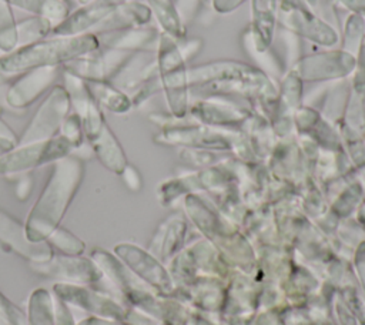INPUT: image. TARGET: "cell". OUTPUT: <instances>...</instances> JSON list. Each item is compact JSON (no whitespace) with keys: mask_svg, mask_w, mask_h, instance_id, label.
<instances>
[{"mask_svg":"<svg viewBox=\"0 0 365 325\" xmlns=\"http://www.w3.org/2000/svg\"><path fill=\"white\" fill-rule=\"evenodd\" d=\"M9 6L19 7L34 16L48 19L58 24L70 14V6L66 0H3Z\"/></svg>","mask_w":365,"mask_h":325,"instance_id":"obj_18","label":"cell"},{"mask_svg":"<svg viewBox=\"0 0 365 325\" xmlns=\"http://www.w3.org/2000/svg\"><path fill=\"white\" fill-rule=\"evenodd\" d=\"M356 66L355 56L339 50H331L327 53L311 54L299 57L289 71H292L302 83L304 81H328L341 80L354 73ZM287 70V71H288Z\"/></svg>","mask_w":365,"mask_h":325,"instance_id":"obj_8","label":"cell"},{"mask_svg":"<svg viewBox=\"0 0 365 325\" xmlns=\"http://www.w3.org/2000/svg\"><path fill=\"white\" fill-rule=\"evenodd\" d=\"M0 316L11 325H27V315L20 306L0 292Z\"/></svg>","mask_w":365,"mask_h":325,"instance_id":"obj_25","label":"cell"},{"mask_svg":"<svg viewBox=\"0 0 365 325\" xmlns=\"http://www.w3.org/2000/svg\"><path fill=\"white\" fill-rule=\"evenodd\" d=\"M70 108L71 104L66 88L63 86H54L23 131L17 145L56 137Z\"/></svg>","mask_w":365,"mask_h":325,"instance_id":"obj_7","label":"cell"},{"mask_svg":"<svg viewBox=\"0 0 365 325\" xmlns=\"http://www.w3.org/2000/svg\"><path fill=\"white\" fill-rule=\"evenodd\" d=\"M46 242L64 255H81L86 249L84 241L63 227H57Z\"/></svg>","mask_w":365,"mask_h":325,"instance_id":"obj_22","label":"cell"},{"mask_svg":"<svg viewBox=\"0 0 365 325\" xmlns=\"http://www.w3.org/2000/svg\"><path fill=\"white\" fill-rule=\"evenodd\" d=\"M0 113H1V105H0Z\"/></svg>","mask_w":365,"mask_h":325,"instance_id":"obj_39","label":"cell"},{"mask_svg":"<svg viewBox=\"0 0 365 325\" xmlns=\"http://www.w3.org/2000/svg\"><path fill=\"white\" fill-rule=\"evenodd\" d=\"M93 98L100 107H104L113 113H127L133 103L131 98L110 81H86Z\"/></svg>","mask_w":365,"mask_h":325,"instance_id":"obj_16","label":"cell"},{"mask_svg":"<svg viewBox=\"0 0 365 325\" xmlns=\"http://www.w3.org/2000/svg\"><path fill=\"white\" fill-rule=\"evenodd\" d=\"M80 4H86V3H90V1H93V0H77Z\"/></svg>","mask_w":365,"mask_h":325,"instance_id":"obj_38","label":"cell"},{"mask_svg":"<svg viewBox=\"0 0 365 325\" xmlns=\"http://www.w3.org/2000/svg\"><path fill=\"white\" fill-rule=\"evenodd\" d=\"M60 135H63L74 147V150L83 144L84 131H83V123L78 114L76 113L67 114V117L64 118L60 127Z\"/></svg>","mask_w":365,"mask_h":325,"instance_id":"obj_24","label":"cell"},{"mask_svg":"<svg viewBox=\"0 0 365 325\" xmlns=\"http://www.w3.org/2000/svg\"><path fill=\"white\" fill-rule=\"evenodd\" d=\"M84 175V162L78 155L68 154L53 162L50 177L31 207L24 229L31 242H46L60 227Z\"/></svg>","mask_w":365,"mask_h":325,"instance_id":"obj_1","label":"cell"},{"mask_svg":"<svg viewBox=\"0 0 365 325\" xmlns=\"http://www.w3.org/2000/svg\"><path fill=\"white\" fill-rule=\"evenodd\" d=\"M334 3L365 19V0H334Z\"/></svg>","mask_w":365,"mask_h":325,"instance_id":"obj_31","label":"cell"},{"mask_svg":"<svg viewBox=\"0 0 365 325\" xmlns=\"http://www.w3.org/2000/svg\"><path fill=\"white\" fill-rule=\"evenodd\" d=\"M54 308V325H76L74 318L70 312V305L57 296H53Z\"/></svg>","mask_w":365,"mask_h":325,"instance_id":"obj_28","label":"cell"},{"mask_svg":"<svg viewBox=\"0 0 365 325\" xmlns=\"http://www.w3.org/2000/svg\"><path fill=\"white\" fill-rule=\"evenodd\" d=\"M27 325H54L53 296L47 289L37 288L30 295Z\"/></svg>","mask_w":365,"mask_h":325,"instance_id":"obj_19","label":"cell"},{"mask_svg":"<svg viewBox=\"0 0 365 325\" xmlns=\"http://www.w3.org/2000/svg\"><path fill=\"white\" fill-rule=\"evenodd\" d=\"M9 76H10V74H4V73L0 71V86L6 84V83L9 81Z\"/></svg>","mask_w":365,"mask_h":325,"instance_id":"obj_36","label":"cell"},{"mask_svg":"<svg viewBox=\"0 0 365 325\" xmlns=\"http://www.w3.org/2000/svg\"><path fill=\"white\" fill-rule=\"evenodd\" d=\"M364 33L365 19L356 13H351L344 24V44L341 48L352 56H356Z\"/></svg>","mask_w":365,"mask_h":325,"instance_id":"obj_23","label":"cell"},{"mask_svg":"<svg viewBox=\"0 0 365 325\" xmlns=\"http://www.w3.org/2000/svg\"><path fill=\"white\" fill-rule=\"evenodd\" d=\"M148 7L153 11V16L158 21L161 31L174 37V38H185L187 29L181 21L175 4L173 0H147Z\"/></svg>","mask_w":365,"mask_h":325,"instance_id":"obj_17","label":"cell"},{"mask_svg":"<svg viewBox=\"0 0 365 325\" xmlns=\"http://www.w3.org/2000/svg\"><path fill=\"white\" fill-rule=\"evenodd\" d=\"M0 325H11V324H10V322H7L4 318H1V316H0Z\"/></svg>","mask_w":365,"mask_h":325,"instance_id":"obj_37","label":"cell"},{"mask_svg":"<svg viewBox=\"0 0 365 325\" xmlns=\"http://www.w3.org/2000/svg\"><path fill=\"white\" fill-rule=\"evenodd\" d=\"M278 21L287 31L319 46L334 47L339 38L338 31L329 23L305 4L294 0H279Z\"/></svg>","mask_w":365,"mask_h":325,"instance_id":"obj_5","label":"cell"},{"mask_svg":"<svg viewBox=\"0 0 365 325\" xmlns=\"http://www.w3.org/2000/svg\"><path fill=\"white\" fill-rule=\"evenodd\" d=\"M76 325H118L117 322H114V319H107V318H101V316H88L81 319L78 324Z\"/></svg>","mask_w":365,"mask_h":325,"instance_id":"obj_33","label":"cell"},{"mask_svg":"<svg viewBox=\"0 0 365 325\" xmlns=\"http://www.w3.org/2000/svg\"><path fill=\"white\" fill-rule=\"evenodd\" d=\"M0 242L30 262L47 261L54 255L47 242L29 241L24 225L3 210H0Z\"/></svg>","mask_w":365,"mask_h":325,"instance_id":"obj_12","label":"cell"},{"mask_svg":"<svg viewBox=\"0 0 365 325\" xmlns=\"http://www.w3.org/2000/svg\"><path fill=\"white\" fill-rule=\"evenodd\" d=\"M245 0H211L212 7L217 13L225 14L234 11L237 7H240Z\"/></svg>","mask_w":365,"mask_h":325,"instance_id":"obj_30","label":"cell"},{"mask_svg":"<svg viewBox=\"0 0 365 325\" xmlns=\"http://www.w3.org/2000/svg\"><path fill=\"white\" fill-rule=\"evenodd\" d=\"M120 175H123V180H124V182L128 185L130 190L137 191V190L140 188V185H141L140 175H138V172L135 171V168H133L131 165H125V168L123 170V172H121Z\"/></svg>","mask_w":365,"mask_h":325,"instance_id":"obj_29","label":"cell"},{"mask_svg":"<svg viewBox=\"0 0 365 325\" xmlns=\"http://www.w3.org/2000/svg\"><path fill=\"white\" fill-rule=\"evenodd\" d=\"M355 60H356V66L354 70V77L351 80V84L356 87H365V33L361 40L359 48L356 51Z\"/></svg>","mask_w":365,"mask_h":325,"instance_id":"obj_27","label":"cell"},{"mask_svg":"<svg viewBox=\"0 0 365 325\" xmlns=\"http://www.w3.org/2000/svg\"><path fill=\"white\" fill-rule=\"evenodd\" d=\"M0 138H7V140H11L16 144H19L17 135L14 134V131L1 118H0Z\"/></svg>","mask_w":365,"mask_h":325,"instance_id":"obj_34","label":"cell"},{"mask_svg":"<svg viewBox=\"0 0 365 325\" xmlns=\"http://www.w3.org/2000/svg\"><path fill=\"white\" fill-rule=\"evenodd\" d=\"M205 1H211V0H175L174 4L181 21L187 24L192 17H195V14L198 13V10Z\"/></svg>","mask_w":365,"mask_h":325,"instance_id":"obj_26","label":"cell"},{"mask_svg":"<svg viewBox=\"0 0 365 325\" xmlns=\"http://www.w3.org/2000/svg\"><path fill=\"white\" fill-rule=\"evenodd\" d=\"M279 0H251V24L248 37L255 54L267 53L275 36Z\"/></svg>","mask_w":365,"mask_h":325,"instance_id":"obj_13","label":"cell"},{"mask_svg":"<svg viewBox=\"0 0 365 325\" xmlns=\"http://www.w3.org/2000/svg\"><path fill=\"white\" fill-rule=\"evenodd\" d=\"M61 70L58 66L36 67L24 71L14 80L7 93L6 101L11 108L23 110L38 100L48 88H53Z\"/></svg>","mask_w":365,"mask_h":325,"instance_id":"obj_11","label":"cell"},{"mask_svg":"<svg viewBox=\"0 0 365 325\" xmlns=\"http://www.w3.org/2000/svg\"><path fill=\"white\" fill-rule=\"evenodd\" d=\"M17 47V29L11 6L0 0V50L10 53Z\"/></svg>","mask_w":365,"mask_h":325,"instance_id":"obj_21","label":"cell"},{"mask_svg":"<svg viewBox=\"0 0 365 325\" xmlns=\"http://www.w3.org/2000/svg\"><path fill=\"white\" fill-rule=\"evenodd\" d=\"M160 34L161 31L147 24V26L133 27V29H125L118 31L98 33L96 36L98 38L100 47L137 53V51H155L158 47Z\"/></svg>","mask_w":365,"mask_h":325,"instance_id":"obj_14","label":"cell"},{"mask_svg":"<svg viewBox=\"0 0 365 325\" xmlns=\"http://www.w3.org/2000/svg\"><path fill=\"white\" fill-rule=\"evenodd\" d=\"M17 144L11 140H7V138H0V157L7 154L9 151H11Z\"/></svg>","mask_w":365,"mask_h":325,"instance_id":"obj_35","label":"cell"},{"mask_svg":"<svg viewBox=\"0 0 365 325\" xmlns=\"http://www.w3.org/2000/svg\"><path fill=\"white\" fill-rule=\"evenodd\" d=\"M53 295L70 306H76L94 316L107 319H123L125 312L113 298L88 285L57 282L53 285Z\"/></svg>","mask_w":365,"mask_h":325,"instance_id":"obj_9","label":"cell"},{"mask_svg":"<svg viewBox=\"0 0 365 325\" xmlns=\"http://www.w3.org/2000/svg\"><path fill=\"white\" fill-rule=\"evenodd\" d=\"M73 151L74 147L60 134L48 140L16 145L11 151L0 157V175L21 174L54 162Z\"/></svg>","mask_w":365,"mask_h":325,"instance_id":"obj_4","label":"cell"},{"mask_svg":"<svg viewBox=\"0 0 365 325\" xmlns=\"http://www.w3.org/2000/svg\"><path fill=\"white\" fill-rule=\"evenodd\" d=\"M131 54L123 50L98 47L86 56L66 63L63 68L84 81H111Z\"/></svg>","mask_w":365,"mask_h":325,"instance_id":"obj_10","label":"cell"},{"mask_svg":"<svg viewBox=\"0 0 365 325\" xmlns=\"http://www.w3.org/2000/svg\"><path fill=\"white\" fill-rule=\"evenodd\" d=\"M153 19V11L148 4L137 1V0H127L118 4L98 26L93 29L91 33H108V31H118L133 27H141L150 24Z\"/></svg>","mask_w":365,"mask_h":325,"instance_id":"obj_15","label":"cell"},{"mask_svg":"<svg viewBox=\"0 0 365 325\" xmlns=\"http://www.w3.org/2000/svg\"><path fill=\"white\" fill-rule=\"evenodd\" d=\"M98 47V38L93 33L56 36L53 38H44L29 46L17 47L4 56H0V71L4 74H17L36 67L64 66Z\"/></svg>","mask_w":365,"mask_h":325,"instance_id":"obj_2","label":"cell"},{"mask_svg":"<svg viewBox=\"0 0 365 325\" xmlns=\"http://www.w3.org/2000/svg\"><path fill=\"white\" fill-rule=\"evenodd\" d=\"M30 268L44 277L60 282L88 285L98 291L103 289L106 277L91 258L80 255H53L47 261L30 262Z\"/></svg>","mask_w":365,"mask_h":325,"instance_id":"obj_6","label":"cell"},{"mask_svg":"<svg viewBox=\"0 0 365 325\" xmlns=\"http://www.w3.org/2000/svg\"><path fill=\"white\" fill-rule=\"evenodd\" d=\"M53 23L48 19L40 16H31L16 21L17 29V46H29L44 40L53 30Z\"/></svg>","mask_w":365,"mask_h":325,"instance_id":"obj_20","label":"cell"},{"mask_svg":"<svg viewBox=\"0 0 365 325\" xmlns=\"http://www.w3.org/2000/svg\"><path fill=\"white\" fill-rule=\"evenodd\" d=\"M31 187H33V181H31L30 175H23V178H20L19 182H17L16 195H17L21 201L27 200V197H29L30 192H31Z\"/></svg>","mask_w":365,"mask_h":325,"instance_id":"obj_32","label":"cell"},{"mask_svg":"<svg viewBox=\"0 0 365 325\" xmlns=\"http://www.w3.org/2000/svg\"><path fill=\"white\" fill-rule=\"evenodd\" d=\"M84 137L91 145L98 161L110 171L121 174L127 165L124 151L106 123L101 107L93 98L87 108L80 114Z\"/></svg>","mask_w":365,"mask_h":325,"instance_id":"obj_3","label":"cell"}]
</instances>
